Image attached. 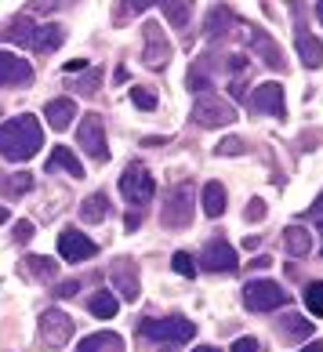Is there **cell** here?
Wrapping results in <instances>:
<instances>
[{"mask_svg":"<svg viewBox=\"0 0 323 352\" xmlns=\"http://www.w3.org/2000/svg\"><path fill=\"white\" fill-rule=\"evenodd\" d=\"M41 149H44V127L33 113H22L15 120L0 124V156L4 160L22 164V160H33Z\"/></svg>","mask_w":323,"mask_h":352,"instance_id":"6da1fadb","label":"cell"},{"mask_svg":"<svg viewBox=\"0 0 323 352\" xmlns=\"http://www.w3.org/2000/svg\"><path fill=\"white\" fill-rule=\"evenodd\" d=\"M197 218V186L192 182H178L167 189L164 207H160V226L164 229H189Z\"/></svg>","mask_w":323,"mask_h":352,"instance_id":"7a4b0ae2","label":"cell"},{"mask_svg":"<svg viewBox=\"0 0 323 352\" xmlns=\"http://www.w3.org/2000/svg\"><path fill=\"white\" fill-rule=\"evenodd\" d=\"M138 334L149 338V342H160V345H182L192 342L197 334V323H189L186 316H167V320H138Z\"/></svg>","mask_w":323,"mask_h":352,"instance_id":"3957f363","label":"cell"},{"mask_svg":"<svg viewBox=\"0 0 323 352\" xmlns=\"http://www.w3.org/2000/svg\"><path fill=\"white\" fill-rule=\"evenodd\" d=\"M153 192H157V182H153L149 167L142 160H131L120 175V197L127 204H135V207H146L153 200Z\"/></svg>","mask_w":323,"mask_h":352,"instance_id":"277c9868","label":"cell"},{"mask_svg":"<svg viewBox=\"0 0 323 352\" xmlns=\"http://www.w3.org/2000/svg\"><path fill=\"white\" fill-rule=\"evenodd\" d=\"M287 302H291V294L276 280H251L243 287V305L251 312H273V309H283Z\"/></svg>","mask_w":323,"mask_h":352,"instance_id":"5b68a950","label":"cell"},{"mask_svg":"<svg viewBox=\"0 0 323 352\" xmlns=\"http://www.w3.org/2000/svg\"><path fill=\"white\" fill-rule=\"evenodd\" d=\"M76 142H80V149H87L95 164H106L109 160V146H106V120H102L98 113H87L84 124L76 127Z\"/></svg>","mask_w":323,"mask_h":352,"instance_id":"8992f818","label":"cell"},{"mask_svg":"<svg viewBox=\"0 0 323 352\" xmlns=\"http://www.w3.org/2000/svg\"><path fill=\"white\" fill-rule=\"evenodd\" d=\"M192 120H197L200 127H225L236 120V106H229L225 98L218 95H197V106H192Z\"/></svg>","mask_w":323,"mask_h":352,"instance_id":"52a82bcc","label":"cell"},{"mask_svg":"<svg viewBox=\"0 0 323 352\" xmlns=\"http://www.w3.org/2000/svg\"><path fill=\"white\" fill-rule=\"evenodd\" d=\"M142 58H146V66L157 69V73L171 62V41H167L160 22H146V30H142Z\"/></svg>","mask_w":323,"mask_h":352,"instance_id":"ba28073f","label":"cell"},{"mask_svg":"<svg viewBox=\"0 0 323 352\" xmlns=\"http://www.w3.org/2000/svg\"><path fill=\"white\" fill-rule=\"evenodd\" d=\"M58 254H62V262L76 265V262H87V258H95V254H98V243L87 240L80 229L69 226V229L58 232Z\"/></svg>","mask_w":323,"mask_h":352,"instance_id":"9c48e42d","label":"cell"},{"mask_svg":"<svg viewBox=\"0 0 323 352\" xmlns=\"http://www.w3.org/2000/svg\"><path fill=\"white\" fill-rule=\"evenodd\" d=\"M200 265H203V272H236V269H240L236 247H232L229 240H222V236H214L208 247H203Z\"/></svg>","mask_w":323,"mask_h":352,"instance_id":"30bf717a","label":"cell"},{"mask_svg":"<svg viewBox=\"0 0 323 352\" xmlns=\"http://www.w3.org/2000/svg\"><path fill=\"white\" fill-rule=\"evenodd\" d=\"M69 338H73V320L66 316V312H58V309L41 312V342L47 349H62Z\"/></svg>","mask_w":323,"mask_h":352,"instance_id":"8fae6325","label":"cell"},{"mask_svg":"<svg viewBox=\"0 0 323 352\" xmlns=\"http://www.w3.org/2000/svg\"><path fill=\"white\" fill-rule=\"evenodd\" d=\"M109 280L116 287V294L124 298V302H138V265H135V258H116L113 269H109Z\"/></svg>","mask_w":323,"mask_h":352,"instance_id":"7c38bea8","label":"cell"},{"mask_svg":"<svg viewBox=\"0 0 323 352\" xmlns=\"http://www.w3.org/2000/svg\"><path fill=\"white\" fill-rule=\"evenodd\" d=\"M251 109L283 120V116H287V106H283V87L280 84H258L251 91Z\"/></svg>","mask_w":323,"mask_h":352,"instance_id":"4fadbf2b","label":"cell"},{"mask_svg":"<svg viewBox=\"0 0 323 352\" xmlns=\"http://www.w3.org/2000/svg\"><path fill=\"white\" fill-rule=\"evenodd\" d=\"M33 84V66L11 51H0V87H22Z\"/></svg>","mask_w":323,"mask_h":352,"instance_id":"5bb4252c","label":"cell"},{"mask_svg":"<svg viewBox=\"0 0 323 352\" xmlns=\"http://www.w3.org/2000/svg\"><path fill=\"white\" fill-rule=\"evenodd\" d=\"M243 41L251 44L254 55H262V62L269 69H276V73L283 69V51L273 44V36H269V33H258V30H251V25H243Z\"/></svg>","mask_w":323,"mask_h":352,"instance_id":"9a60e30c","label":"cell"},{"mask_svg":"<svg viewBox=\"0 0 323 352\" xmlns=\"http://www.w3.org/2000/svg\"><path fill=\"white\" fill-rule=\"evenodd\" d=\"M232 25H236V15H232V8H225V4H214L208 15H203V33H208V41H218V36L232 33Z\"/></svg>","mask_w":323,"mask_h":352,"instance_id":"2e32d148","label":"cell"},{"mask_svg":"<svg viewBox=\"0 0 323 352\" xmlns=\"http://www.w3.org/2000/svg\"><path fill=\"white\" fill-rule=\"evenodd\" d=\"M47 175H69V178H84V164L73 156V149L58 146L47 156Z\"/></svg>","mask_w":323,"mask_h":352,"instance_id":"e0dca14e","label":"cell"},{"mask_svg":"<svg viewBox=\"0 0 323 352\" xmlns=\"http://www.w3.org/2000/svg\"><path fill=\"white\" fill-rule=\"evenodd\" d=\"M44 120L55 127V131H66V127L76 120V106H73V98H51L47 106H44Z\"/></svg>","mask_w":323,"mask_h":352,"instance_id":"ac0fdd59","label":"cell"},{"mask_svg":"<svg viewBox=\"0 0 323 352\" xmlns=\"http://www.w3.org/2000/svg\"><path fill=\"white\" fill-rule=\"evenodd\" d=\"M33 33H36V25L30 15H19V19H11L4 30H0V41H8V44H22V47H30L33 44Z\"/></svg>","mask_w":323,"mask_h":352,"instance_id":"d6986e66","label":"cell"},{"mask_svg":"<svg viewBox=\"0 0 323 352\" xmlns=\"http://www.w3.org/2000/svg\"><path fill=\"white\" fill-rule=\"evenodd\" d=\"M276 331H280V338H287V342H302V338H313V323H309V316L287 312V316L276 320Z\"/></svg>","mask_w":323,"mask_h":352,"instance_id":"ffe728a7","label":"cell"},{"mask_svg":"<svg viewBox=\"0 0 323 352\" xmlns=\"http://www.w3.org/2000/svg\"><path fill=\"white\" fill-rule=\"evenodd\" d=\"M62 44H66V30H62V25H41V30L33 33V51H41V55H51V51H58Z\"/></svg>","mask_w":323,"mask_h":352,"instance_id":"44dd1931","label":"cell"},{"mask_svg":"<svg viewBox=\"0 0 323 352\" xmlns=\"http://www.w3.org/2000/svg\"><path fill=\"white\" fill-rule=\"evenodd\" d=\"M294 47H298V58H302V66H305V69H320V66H323V41H320V36L298 33Z\"/></svg>","mask_w":323,"mask_h":352,"instance_id":"7402d4cb","label":"cell"},{"mask_svg":"<svg viewBox=\"0 0 323 352\" xmlns=\"http://www.w3.org/2000/svg\"><path fill=\"white\" fill-rule=\"evenodd\" d=\"M76 352H124V338L113 334V331H98V334H87Z\"/></svg>","mask_w":323,"mask_h":352,"instance_id":"603a6c76","label":"cell"},{"mask_svg":"<svg viewBox=\"0 0 323 352\" xmlns=\"http://www.w3.org/2000/svg\"><path fill=\"white\" fill-rule=\"evenodd\" d=\"M109 218V197L106 192H91L84 204H80V221L84 226H98V221Z\"/></svg>","mask_w":323,"mask_h":352,"instance_id":"cb8c5ba5","label":"cell"},{"mask_svg":"<svg viewBox=\"0 0 323 352\" xmlns=\"http://www.w3.org/2000/svg\"><path fill=\"white\" fill-rule=\"evenodd\" d=\"M283 251H287L291 258H305L309 251H313V236H309L302 226H287L283 229Z\"/></svg>","mask_w":323,"mask_h":352,"instance_id":"d4e9b609","label":"cell"},{"mask_svg":"<svg viewBox=\"0 0 323 352\" xmlns=\"http://www.w3.org/2000/svg\"><path fill=\"white\" fill-rule=\"evenodd\" d=\"M22 276H33V280H55L58 276V262H51V258H41V254H30L22 262Z\"/></svg>","mask_w":323,"mask_h":352,"instance_id":"484cf974","label":"cell"},{"mask_svg":"<svg viewBox=\"0 0 323 352\" xmlns=\"http://www.w3.org/2000/svg\"><path fill=\"white\" fill-rule=\"evenodd\" d=\"M203 214L208 218L225 214V186L222 182H208V186H203Z\"/></svg>","mask_w":323,"mask_h":352,"instance_id":"4316f807","label":"cell"},{"mask_svg":"<svg viewBox=\"0 0 323 352\" xmlns=\"http://www.w3.org/2000/svg\"><path fill=\"white\" fill-rule=\"evenodd\" d=\"M157 8H164V15L175 30H186L189 19H192V0H160Z\"/></svg>","mask_w":323,"mask_h":352,"instance_id":"83f0119b","label":"cell"},{"mask_svg":"<svg viewBox=\"0 0 323 352\" xmlns=\"http://www.w3.org/2000/svg\"><path fill=\"white\" fill-rule=\"evenodd\" d=\"M157 4H160V0H116L113 22H116V25H124V22H131L135 15H142V11L157 8Z\"/></svg>","mask_w":323,"mask_h":352,"instance_id":"f1b7e54d","label":"cell"},{"mask_svg":"<svg viewBox=\"0 0 323 352\" xmlns=\"http://www.w3.org/2000/svg\"><path fill=\"white\" fill-rule=\"evenodd\" d=\"M87 309H91L98 320H109V316H116V294H109V291H98V294L87 298Z\"/></svg>","mask_w":323,"mask_h":352,"instance_id":"f546056e","label":"cell"},{"mask_svg":"<svg viewBox=\"0 0 323 352\" xmlns=\"http://www.w3.org/2000/svg\"><path fill=\"white\" fill-rule=\"evenodd\" d=\"M189 87L197 91V95H208V91H211V73H208V66H203V58L192 62V69H189Z\"/></svg>","mask_w":323,"mask_h":352,"instance_id":"4dcf8cb0","label":"cell"},{"mask_svg":"<svg viewBox=\"0 0 323 352\" xmlns=\"http://www.w3.org/2000/svg\"><path fill=\"white\" fill-rule=\"evenodd\" d=\"M305 305L313 316H323V283H305Z\"/></svg>","mask_w":323,"mask_h":352,"instance_id":"1f68e13d","label":"cell"},{"mask_svg":"<svg viewBox=\"0 0 323 352\" xmlns=\"http://www.w3.org/2000/svg\"><path fill=\"white\" fill-rule=\"evenodd\" d=\"M131 102L138 109H157V91L153 87H131Z\"/></svg>","mask_w":323,"mask_h":352,"instance_id":"d6a6232c","label":"cell"},{"mask_svg":"<svg viewBox=\"0 0 323 352\" xmlns=\"http://www.w3.org/2000/svg\"><path fill=\"white\" fill-rule=\"evenodd\" d=\"M98 87H102V69H87V76L80 84H76V91H80V95H98Z\"/></svg>","mask_w":323,"mask_h":352,"instance_id":"836d02e7","label":"cell"},{"mask_svg":"<svg viewBox=\"0 0 323 352\" xmlns=\"http://www.w3.org/2000/svg\"><path fill=\"white\" fill-rule=\"evenodd\" d=\"M30 186H33V178H30V175H22V171H19V175H11V178H4V189L11 192V197H22V192L30 189Z\"/></svg>","mask_w":323,"mask_h":352,"instance_id":"e575fe53","label":"cell"},{"mask_svg":"<svg viewBox=\"0 0 323 352\" xmlns=\"http://www.w3.org/2000/svg\"><path fill=\"white\" fill-rule=\"evenodd\" d=\"M171 265H175V272H178V276H186V280H192V276H197V265H192V258H189L186 251H178V254L171 258Z\"/></svg>","mask_w":323,"mask_h":352,"instance_id":"d590c367","label":"cell"},{"mask_svg":"<svg viewBox=\"0 0 323 352\" xmlns=\"http://www.w3.org/2000/svg\"><path fill=\"white\" fill-rule=\"evenodd\" d=\"M265 214H269V207H265V200H262V197H254V200L247 204V211H243V218H247L251 226H254V221H262Z\"/></svg>","mask_w":323,"mask_h":352,"instance_id":"8d00e7d4","label":"cell"},{"mask_svg":"<svg viewBox=\"0 0 323 352\" xmlns=\"http://www.w3.org/2000/svg\"><path fill=\"white\" fill-rule=\"evenodd\" d=\"M76 291H80V280H62V283H58V287H55V291H51V294L66 302V298H76Z\"/></svg>","mask_w":323,"mask_h":352,"instance_id":"74e56055","label":"cell"},{"mask_svg":"<svg viewBox=\"0 0 323 352\" xmlns=\"http://www.w3.org/2000/svg\"><path fill=\"white\" fill-rule=\"evenodd\" d=\"M243 153V138H222L218 142V156H236Z\"/></svg>","mask_w":323,"mask_h":352,"instance_id":"f35d334b","label":"cell"},{"mask_svg":"<svg viewBox=\"0 0 323 352\" xmlns=\"http://www.w3.org/2000/svg\"><path fill=\"white\" fill-rule=\"evenodd\" d=\"M33 232H36V229H33V221H25V218H22V221H15V243L33 240Z\"/></svg>","mask_w":323,"mask_h":352,"instance_id":"ab89813d","label":"cell"},{"mask_svg":"<svg viewBox=\"0 0 323 352\" xmlns=\"http://www.w3.org/2000/svg\"><path fill=\"white\" fill-rule=\"evenodd\" d=\"M232 352H258V342L254 338H240V342H232Z\"/></svg>","mask_w":323,"mask_h":352,"instance_id":"60d3db41","label":"cell"},{"mask_svg":"<svg viewBox=\"0 0 323 352\" xmlns=\"http://www.w3.org/2000/svg\"><path fill=\"white\" fill-rule=\"evenodd\" d=\"M309 218H316V221L323 218V192H320V197H316V204L309 207Z\"/></svg>","mask_w":323,"mask_h":352,"instance_id":"b9f144b4","label":"cell"},{"mask_svg":"<svg viewBox=\"0 0 323 352\" xmlns=\"http://www.w3.org/2000/svg\"><path fill=\"white\" fill-rule=\"evenodd\" d=\"M84 66H87L84 58H73V62H66V69H69V73H76V69H84Z\"/></svg>","mask_w":323,"mask_h":352,"instance_id":"7bdbcfd3","label":"cell"},{"mask_svg":"<svg viewBox=\"0 0 323 352\" xmlns=\"http://www.w3.org/2000/svg\"><path fill=\"white\" fill-rule=\"evenodd\" d=\"M269 265H273V262H269L265 254H262V258H254V262H251V269H269Z\"/></svg>","mask_w":323,"mask_h":352,"instance_id":"ee69618b","label":"cell"},{"mask_svg":"<svg viewBox=\"0 0 323 352\" xmlns=\"http://www.w3.org/2000/svg\"><path fill=\"white\" fill-rule=\"evenodd\" d=\"M302 352H323V342H309Z\"/></svg>","mask_w":323,"mask_h":352,"instance_id":"f6af8a7d","label":"cell"},{"mask_svg":"<svg viewBox=\"0 0 323 352\" xmlns=\"http://www.w3.org/2000/svg\"><path fill=\"white\" fill-rule=\"evenodd\" d=\"M316 19L323 22V0H316Z\"/></svg>","mask_w":323,"mask_h":352,"instance_id":"bcb514c9","label":"cell"},{"mask_svg":"<svg viewBox=\"0 0 323 352\" xmlns=\"http://www.w3.org/2000/svg\"><path fill=\"white\" fill-rule=\"evenodd\" d=\"M8 218H11V214H8V207H0V226H4Z\"/></svg>","mask_w":323,"mask_h":352,"instance_id":"7dc6e473","label":"cell"},{"mask_svg":"<svg viewBox=\"0 0 323 352\" xmlns=\"http://www.w3.org/2000/svg\"><path fill=\"white\" fill-rule=\"evenodd\" d=\"M192 352H218L214 345H200V349H192Z\"/></svg>","mask_w":323,"mask_h":352,"instance_id":"c3c4849f","label":"cell"},{"mask_svg":"<svg viewBox=\"0 0 323 352\" xmlns=\"http://www.w3.org/2000/svg\"><path fill=\"white\" fill-rule=\"evenodd\" d=\"M320 236H323V218H320Z\"/></svg>","mask_w":323,"mask_h":352,"instance_id":"681fc988","label":"cell"},{"mask_svg":"<svg viewBox=\"0 0 323 352\" xmlns=\"http://www.w3.org/2000/svg\"><path fill=\"white\" fill-rule=\"evenodd\" d=\"M0 186H4V175H0Z\"/></svg>","mask_w":323,"mask_h":352,"instance_id":"f907efd6","label":"cell"}]
</instances>
